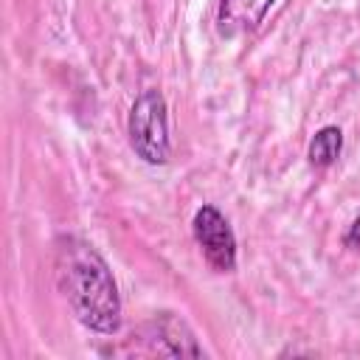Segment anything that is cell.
Here are the masks:
<instances>
[{"label": "cell", "instance_id": "obj_1", "mask_svg": "<svg viewBox=\"0 0 360 360\" xmlns=\"http://www.w3.org/2000/svg\"><path fill=\"white\" fill-rule=\"evenodd\" d=\"M56 287L73 315L98 335H115L121 326V298L104 256L79 236H59L53 250Z\"/></svg>", "mask_w": 360, "mask_h": 360}, {"label": "cell", "instance_id": "obj_2", "mask_svg": "<svg viewBox=\"0 0 360 360\" xmlns=\"http://www.w3.org/2000/svg\"><path fill=\"white\" fill-rule=\"evenodd\" d=\"M127 135L132 152L152 163L160 166L169 160V115H166V98L160 90H143L129 110L127 118Z\"/></svg>", "mask_w": 360, "mask_h": 360}, {"label": "cell", "instance_id": "obj_3", "mask_svg": "<svg viewBox=\"0 0 360 360\" xmlns=\"http://www.w3.org/2000/svg\"><path fill=\"white\" fill-rule=\"evenodd\" d=\"M191 231H194V239H197L205 262L217 273H233V267H236V236H233L231 222L222 217V211L217 205L197 208Z\"/></svg>", "mask_w": 360, "mask_h": 360}, {"label": "cell", "instance_id": "obj_4", "mask_svg": "<svg viewBox=\"0 0 360 360\" xmlns=\"http://www.w3.org/2000/svg\"><path fill=\"white\" fill-rule=\"evenodd\" d=\"M138 335L146 340L149 352L169 354V357H202V349L197 346V338L188 329V323L172 312L155 315L141 326Z\"/></svg>", "mask_w": 360, "mask_h": 360}, {"label": "cell", "instance_id": "obj_5", "mask_svg": "<svg viewBox=\"0 0 360 360\" xmlns=\"http://www.w3.org/2000/svg\"><path fill=\"white\" fill-rule=\"evenodd\" d=\"M276 0H222L219 3V14H217V31L219 37H242L248 31H253L264 14L270 11Z\"/></svg>", "mask_w": 360, "mask_h": 360}, {"label": "cell", "instance_id": "obj_6", "mask_svg": "<svg viewBox=\"0 0 360 360\" xmlns=\"http://www.w3.org/2000/svg\"><path fill=\"white\" fill-rule=\"evenodd\" d=\"M340 149H343V132L338 127H323L315 132V138L309 141V163L318 166V169H326L332 166L338 158H340Z\"/></svg>", "mask_w": 360, "mask_h": 360}, {"label": "cell", "instance_id": "obj_7", "mask_svg": "<svg viewBox=\"0 0 360 360\" xmlns=\"http://www.w3.org/2000/svg\"><path fill=\"white\" fill-rule=\"evenodd\" d=\"M343 242L349 245V248H354V250H360V214L354 217V222L349 225V231H346V236H343Z\"/></svg>", "mask_w": 360, "mask_h": 360}]
</instances>
